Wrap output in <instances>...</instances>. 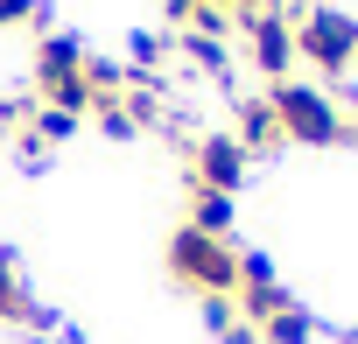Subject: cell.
I'll return each mask as SVG.
<instances>
[{"label":"cell","mask_w":358,"mask_h":344,"mask_svg":"<svg viewBox=\"0 0 358 344\" xmlns=\"http://www.w3.org/2000/svg\"><path fill=\"white\" fill-rule=\"evenodd\" d=\"M267 106H274V120H281V141H302V148H337V141H351L344 106H337L330 92H316V85L281 78V85H267Z\"/></svg>","instance_id":"6da1fadb"},{"label":"cell","mask_w":358,"mask_h":344,"mask_svg":"<svg viewBox=\"0 0 358 344\" xmlns=\"http://www.w3.org/2000/svg\"><path fill=\"white\" fill-rule=\"evenodd\" d=\"M169 274L183 281V288H197L204 302H232V288H239V253H232V239H211V232H176L169 239Z\"/></svg>","instance_id":"7a4b0ae2"},{"label":"cell","mask_w":358,"mask_h":344,"mask_svg":"<svg viewBox=\"0 0 358 344\" xmlns=\"http://www.w3.org/2000/svg\"><path fill=\"white\" fill-rule=\"evenodd\" d=\"M36 92H43V106H57V113H92V85H85V50L71 43V36H50L43 50H36Z\"/></svg>","instance_id":"3957f363"},{"label":"cell","mask_w":358,"mask_h":344,"mask_svg":"<svg viewBox=\"0 0 358 344\" xmlns=\"http://www.w3.org/2000/svg\"><path fill=\"white\" fill-rule=\"evenodd\" d=\"M295 57L316 64V71H330V78H344L358 64V22L337 15V8H309L295 22Z\"/></svg>","instance_id":"277c9868"},{"label":"cell","mask_w":358,"mask_h":344,"mask_svg":"<svg viewBox=\"0 0 358 344\" xmlns=\"http://www.w3.org/2000/svg\"><path fill=\"white\" fill-rule=\"evenodd\" d=\"M239 176H246V148H239L232 134H204L197 155H190V190H218V197H232Z\"/></svg>","instance_id":"5b68a950"},{"label":"cell","mask_w":358,"mask_h":344,"mask_svg":"<svg viewBox=\"0 0 358 344\" xmlns=\"http://www.w3.org/2000/svg\"><path fill=\"white\" fill-rule=\"evenodd\" d=\"M246 36H253V64L281 85V78L295 71V22H288L281 8H260V15H246Z\"/></svg>","instance_id":"8992f818"},{"label":"cell","mask_w":358,"mask_h":344,"mask_svg":"<svg viewBox=\"0 0 358 344\" xmlns=\"http://www.w3.org/2000/svg\"><path fill=\"white\" fill-rule=\"evenodd\" d=\"M246 155H267V148H281V120H274V106L267 99H246L239 106V134H232Z\"/></svg>","instance_id":"52a82bcc"},{"label":"cell","mask_w":358,"mask_h":344,"mask_svg":"<svg viewBox=\"0 0 358 344\" xmlns=\"http://www.w3.org/2000/svg\"><path fill=\"white\" fill-rule=\"evenodd\" d=\"M253 337H260V344H309V337H316V323H309V309H302V302H281L274 316H260V323H253Z\"/></svg>","instance_id":"ba28073f"},{"label":"cell","mask_w":358,"mask_h":344,"mask_svg":"<svg viewBox=\"0 0 358 344\" xmlns=\"http://www.w3.org/2000/svg\"><path fill=\"white\" fill-rule=\"evenodd\" d=\"M0 323H36V330L50 323V316L22 295V281H15V260H8V253H0Z\"/></svg>","instance_id":"9c48e42d"},{"label":"cell","mask_w":358,"mask_h":344,"mask_svg":"<svg viewBox=\"0 0 358 344\" xmlns=\"http://www.w3.org/2000/svg\"><path fill=\"white\" fill-rule=\"evenodd\" d=\"M190 232L225 239V232H232V197H218V190H190Z\"/></svg>","instance_id":"30bf717a"},{"label":"cell","mask_w":358,"mask_h":344,"mask_svg":"<svg viewBox=\"0 0 358 344\" xmlns=\"http://www.w3.org/2000/svg\"><path fill=\"white\" fill-rule=\"evenodd\" d=\"M190 64L225 78V36H204V29H197V36H190Z\"/></svg>","instance_id":"8fae6325"},{"label":"cell","mask_w":358,"mask_h":344,"mask_svg":"<svg viewBox=\"0 0 358 344\" xmlns=\"http://www.w3.org/2000/svg\"><path fill=\"white\" fill-rule=\"evenodd\" d=\"M92 113H99V127H106L113 141H127V134H134V113H127V92H120V99H99Z\"/></svg>","instance_id":"7c38bea8"},{"label":"cell","mask_w":358,"mask_h":344,"mask_svg":"<svg viewBox=\"0 0 358 344\" xmlns=\"http://www.w3.org/2000/svg\"><path fill=\"white\" fill-rule=\"evenodd\" d=\"M162 57H169V43H162V36H134V71H141V78H148Z\"/></svg>","instance_id":"4fadbf2b"},{"label":"cell","mask_w":358,"mask_h":344,"mask_svg":"<svg viewBox=\"0 0 358 344\" xmlns=\"http://www.w3.org/2000/svg\"><path fill=\"white\" fill-rule=\"evenodd\" d=\"M36 15V0H0V29H22Z\"/></svg>","instance_id":"5bb4252c"},{"label":"cell","mask_w":358,"mask_h":344,"mask_svg":"<svg viewBox=\"0 0 358 344\" xmlns=\"http://www.w3.org/2000/svg\"><path fill=\"white\" fill-rule=\"evenodd\" d=\"M197 8H204V0H169V22H190Z\"/></svg>","instance_id":"9a60e30c"},{"label":"cell","mask_w":358,"mask_h":344,"mask_svg":"<svg viewBox=\"0 0 358 344\" xmlns=\"http://www.w3.org/2000/svg\"><path fill=\"white\" fill-rule=\"evenodd\" d=\"M218 8H225V15H260L267 0H218Z\"/></svg>","instance_id":"2e32d148"},{"label":"cell","mask_w":358,"mask_h":344,"mask_svg":"<svg viewBox=\"0 0 358 344\" xmlns=\"http://www.w3.org/2000/svg\"><path fill=\"white\" fill-rule=\"evenodd\" d=\"M351 344H358V337H351Z\"/></svg>","instance_id":"e0dca14e"}]
</instances>
